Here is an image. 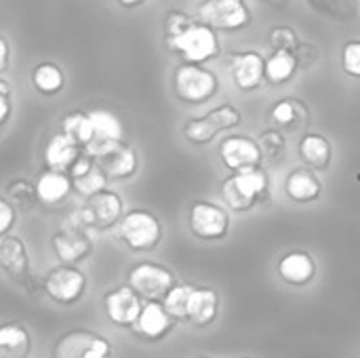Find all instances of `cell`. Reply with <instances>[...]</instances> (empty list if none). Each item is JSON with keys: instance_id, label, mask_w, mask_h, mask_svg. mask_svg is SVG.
Instances as JSON below:
<instances>
[{"instance_id": "7bdbcfd3", "label": "cell", "mask_w": 360, "mask_h": 358, "mask_svg": "<svg viewBox=\"0 0 360 358\" xmlns=\"http://www.w3.org/2000/svg\"><path fill=\"white\" fill-rule=\"evenodd\" d=\"M116 2L124 8H135V6H141L146 0H116Z\"/></svg>"}, {"instance_id": "ab89813d", "label": "cell", "mask_w": 360, "mask_h": 358, "mask_svg": "<svg viewBox=\"0 0 360 358\" xmlns=\"http://www.w3.org/2000/svg\"><path fill=\"white\" fill-rule=\"evenodd\" d=\"M13 224H15V207L8 198H2L0 200V234L6 236Z\"/></svg>"}, {"instance_id": "cb8c5ba5", "label": "cell", "mask_w": 360, "mask_h": 358, "mask_svg": "<svg viewBox=\"0 0 360 358\" xmlns=\"http://www.w3.org/2000/svg\"><path fill=\"white\" fill-rule=\"evenodd\" d=\"M217 308H219V298L213 289H194L188 304V321L205 327L215 321Z\"/></svg>"}, {"instance_id": "8992f818", "label": "cell", "mask_w": 360, "mask_h": 358, "mask_svg": "<svg viewBox=\"0 0 360 358\" xmlns=\"http://www.w3.org/2000/svg\"><path fill=\"white\" fill-rule=\"evenodd\" d=\"M188 226L202 241H221L230 230V215L215 203L198 200L188 211Z\"/></svg>"}, {"instance_id": "7c38bea8", "label": "cell", "mask_w": 360, "mask_h": 358, "mask_svg": "<svg viewBox=\"0 0 360 358\" xmlns=\"http://www.w3.org/2000/svg\"><path fill=\"white\" fill-rule=\"evenodd\" d=\"M44 289L51 295V300H55L59 304H74L80 300V295L86 289V276L80 270L63 264L61 268H55L46 276Z\"/></svg>"}, {"instance_id": "ffe728a7", "label": "cell", "mask_w": 360, "mask_h": 358, "mask_svg": "<svg viewBox=\"0 0 360 358\" xmlns=\"http://www.w3.org/2000/svg\"><path fill=\"white\" fill-rule=\"evenodd\" d=\"M82 152V148L72 139L68 137L63 131L53 135L44 148V162L49 169H55V171H65L72 167V162L78 158V154Z\"/></svg>"}, {"instance_id": "2e32d148", "label": "cell", "mask_w": 360, "mask_h": 358, "mask_svg": "<svg viewBox=\"0 0 360 358\" xmlns=\"http://www.w3.org/2000/svg\"><path fill=\"white\" fill-rule=\"evenodd\" d=\"M89 209L95 217V230H110L116 224H120L122 219V198L118 196V192L112 190H103L95 196L89 198Z\"/></svg>"}, {"instance_id": "b9f144b4", "label": "cell", "mask_w": 360, "mask_h": 358, "mask_svg": "<svg viewBox=\"0 0 360 358\" xmlns=\"http://www.w3.org/2000/svg\"><path fill=\"white\" fill-rule=\"evenodd\" d=\"M8 57H11L8 40H6V36H0V72H6V68H8Z\"/></svg>"}, {"instance_id": "e575fe53", "label": "cell", "mask_w": 360, "mask_h": 358, "mask_svg": "<svg viewBox=\"0 0 360 358\" xmlns=\"http://www.w3.org/2000/svg\"><path fill=\"white\" fill-rule=\"evenodd\" d=\"M207 118L221 131H230V129H236L240 122H243V114L232 106V103H221L219 108L211 110L207 114Z\"/></svg>"}, {"instance_id": "ee69618b", "label": "cell", "mask_w": 360, "mask_h": 358, "mask_svg": "<svg viewBox=\"0 0 360 358\" xmlns=\"http://www.w3.org/2000/svg\"><path fill=\"white\" fill-rule=\"evenodd\" d=\"M0 93H2V95H11V84H8L4 78L0 80Z\"/></svg>"}, {"instance_id": "8fae6325", "label": "cell", "mask_w": 360, "mask_h": 358, "mask_svg": "<svg viewBox=\"0 0 360 358\" xmlns=\"http://www.w3.org/2000/svg\"><path fill=\"white\" fill-rule=\"evenodd\" d=\"M230 76L236 89L255 91L266 80V59L257 51H240L230 57Z\"/></svg>"}, {"instance_id": "f35d334b", "label": "cell", "mask_w": 360, "mask_h": 358, "mask_svg": "<svg viewBox=\"0 0 360 358\" xmlns=\"http://www.w3.org/2000/svg\"><path fill=\"white\" fill-rule=\"evenodd\" d=\"M95 165H97V160H95L91 154H86V152L82 150V152L78 154V158L72 162V167L68 169V173H70V177H72V179H76V177H80V175L89 173Z\"/></svg>"}, {"instance_id": "74e56055", "label": "cell", "mask_w": 360, "mask_h": 358, "mask_svg": "<svg viewBox=\"0 0 360 358\" xmlns=\"http://www.w3.org/2000/svg\"><path fill=\"white\" fill-rule=\"evenodd\" d=\"M342 70L350 78H360V40H348L342 49Z\"/></svg>"}, {"instance_id": "7a4b0ae2", "label": "cell", "mask_w": 360, "mask_h": 358, "mask_svg": "<svg viewBox=\"0 0 360 358\" xmlns=\"http://www.w3.org/2000/svg\"><path fill=\"white\" fill-rule=\"evenodd\" d=\"M175 95L188 106H200L213 99L219 91V78L215 72L207 70L205 63L184 61L173 74Z\"/></svg>"}, {"instance_id": "ac0fdd59", "label": "cell", "mask_w": 360, "mask_h": 358, "mask_svg": "<svg viewBox=\"0 0 360 358\" xmlns=\"http://www.w3.org/2000/svg\"><path fill=\"white\" fill-rule=\"evenodd\" d=\"M72 188H74V181H72L70 173L49 169L36 181L38 203H42V205H59L61 200L68 198Z\"/></svg>"}, {"instance_id": "4316f807", "label": "cell", "mask_w": 360, "mask_h": 358, "mask_svg": "<svg viewBox=\"0 0 360 358\" xmlns=\"http://www.w3.org/2000/svg\"><path fill=\"white\" fill-rule=\"evenodd\" d=\"M61 131L72 137L82 150L91 143L93 139V120H91V114L89 112H80V110H74L70 114L63 116L61 120Z\"/></svg>"}, {"instance_id": "83f0119b", "label": "cell", "mask_w": 360, "mask_h": 358, "mask_svg": "<svg viewBox=\"0 0 360 358\" xmlns=\"http://www.w3.org/2000/svg\"><path fill=\"white\" fill-rule=\"evenodd\" d=\"M30 350V335L21 325H4L0 329L2 358H23Z\"/></svg>"}, {"instance_id": "d6986e66", "label": "cell", "mask_w": 360, "mask_h": 358, "mask_svg": "<svg viewBox=\"0 0 360 358\" xmlns=\"http://www.w3.org/2000/svg\"><path fill=\"white\" fill-rule=\"evenodd\" d=\"M0 264L4 272L15 279L23 281L30 272V260H27V249L21 238L17 236H2L0 241Z\"/></svg>"}, {"instance_id": "5bb4252c", "label": "cell", "mask_w": 360, "mask_h": 358, "mask_svg": "<svg viewBox=\"0 0 360 358\" xmlns=\"http://www.w3.org/2000/svg\"><path fill=\"white\" fill-rule=\"evenodd\" d=\"M285 194L289 200H293L297 205H308V203H314L321 198L323 181L310 167L293 169L285 177Z\"/></svg>"}, {"instance_id": "e0dca14e", "label": "cell", "mask_w": 360, "mask_h": 358, "mask_svg": "<svg viewBox=\"0 0 360 358\" xmlns=\"http://www.w3.org/2000/svg\"><path fill=\"white\" fill-rule=\"evenodd\" d=\"M97 165L110 179H129L137 173V154L127 143H118L108 154L99 156Z\"/></svg>"}, {"instance_id": "44dd1931", "label": "cell", "mask_w": 360, "mask_h": 358, "mask_svg": "<svg viewBox=\"0 0 360 358\" xmlns=\"http://www.w3.org/2000/svg\"><path fill=\"white\" fill-rule=\"evenodd\" d=\"M278 274L289 285H308L316 274V264L306 251H293L285 255L278 264Z\"/></svg>"}, {"instance_id": "9a60e30c", "label": "cell", "mask_w": 360, "mask_h": 358, "mask_svg": "<svg viewBox=\"0 0 360 358\" xmlns=\"http://www.w3.org/2000/svg\"><path fill=\"white\" fill-rule=\"evenodd\" d=\"M53 251L57 255V260L61 264H78L80 260H84L91 253V238L89 232H80V230H59L53 236Z\"/></svg>"}, {"instance_id": "7402d4cb", "label": "cell", "mask_w": 360, "mask_h": 358, "mask_svg": "<svg viewBox=\"0 0 360 358\" xmlns=\"http://www.w3.org/2000/svg\"><path fill=\"white\" fill-rule=\"evenodd\" d=\"M300 158L314 171H325L329 169L333 160V148L331 141L325 135L310 133L300 141Z\"/></svg>"}, {"instance_id": "3957f363", "label": "cell", "mask_w": 360, "mask_h": 358, "mask_svg": "<svg viewBox=\"0 0 360 358\" xmlns=\"http://www.w3.org/2000/svg\"><path fill=\"white\" fill-rule=\"evenodd\" d=\"M167 46L188 63H207L221 53V42L217 38V32L202 21H196L184 34L167 40Z\"/></svg>"}, {"instance_id": "4dcf8cb0", "label": "cell", "mask_w": 360, "mask_h": 358, "mask_svg": "<svg viewBox=\"0 0 360 358\" xmlns=\"http://www.w3.org/2000/svg\"><path fill=\"white\" fill-rule=\"evenodd\" d=\"M108 179H110V177L103 173V169H101L99 165H95L89 173H84V175L72 179V181H74V190H76L80 196L91 198V196H95V194H99V192L105 190Z\"/></svg>"}, {"instance_id": "484cf974", "label": "cell", "mask_w": 360, "mask_h": 358, "mask_svg": "<svg viewBox=\"0 0 360 358\" xmlns=\"http://www.w3.org/2000/svg\"><path fill=\"white\" fill-rule=\"evenodd\" d=\"M32 82H34V89L42 95H57L63 84H65V76L61 72L59 65L51 63V61H44V63H38L32 72Z\"/></svg>"}, {"instance_id": "f1b7e54d", "label": "cell", "mask_w": 360, "mask_h": 358, "mask_svg": "<svg viewBox=\"0 0 360 358\" xmlns=\"http://www.w3.org/2000/svg\"><path fill=\"white\" fill-rule=\"evenodd\" d=\"M219 133V129L207 118V116H200V118H190L186 124H184V137L194 143V146H207L215 139V135Z\"/></svg>"}, {"instance_id": "1f68e13d", "label": "cell", "mask_w": 360, "mask_h": 358, "mask_svg": "<svg viewBox=\"0 0 360 358\" xmlns=\"http://www.w3.org/2000/svg\"><path fill=\"white\" fill-rule=\"evenodd\" d=\"M194 289L196 287H192V285H175L169 291V295L162 300L165 308L169 310V314L173 319H179V321L188 319V304H190V298H192Z\"/></svg>"}, {"instance_id": "5b68a950", "label": "cell", "mask_w": 360, "mask_h": 358, "mask_svg": "<svg viewBox=\"0 0 360 358\" xmlns=\"http://www.w3.org/2000/svg\"><path fill=\"white\" fill-rule=\"evenodd\" d=\"M196 17L215 32H238L251 23V8L245 0H202Z\"/></svg>"}, {"instance_id": "836d02e7", "label": "cell", "mask_w": 360, "mask_h": 358, "mask_svg": "<svg viewBox=\"0 0 360 358\" xmlns=\"http://www.w3.org/2000/svg\"><path fill=\"white\" fill-rule=\"evenodd\" d=\"M268 42H270L272 51H289V53H297L300 51V36L289 25L272 27L270 34H268Z\"/></svg>"}, {"instance_id": "8d00e7d4", "label": "cell", "mask_w": 360, "mask_h": 358, "mask_svg": "<svg viewBox=\"0 0 360 358\" xmlns=\"http://www.w3.org/2000/svg\"><path fill=\"white\" fill-rule=\"evenodd\" d=\"M257 141H259V146H262V152H264L266 156H270V158H281L283 152H285V148H287V141H285L283 133L276 131V129H266V131H262Z\"/></svg>"}, {"instance_id": "9c48e42d", "label": "cell", "mask_w": 360, "mask_h": 358, "mask_svg": "<svg viewBox=\"0 0 360 358\" xmlns=\"http://www.w3.org/2000/svg\"><path fill=\"white\" fill-rule=\"evenodd\" d=\"M53 358H112V346L105 338L78 329L57 342Z\"/></svg>"}, {"instance_id": "30bf717a", "label": "cell", "mask_w": 360, "mask_h": 358, "mask_svg": "<svg viewBox=\"0 0 360 358\" xmlns=\"http://www.w3.org/2000/svg\"><path fill=\"white\" fill-rule=\"evenodd\" d=\"M91 120H93V139L84 148L86 154H91L95 160L103 154H108L112 148L122 143V122L120 118L110 112V110H91Z\"/></svg>"}, {"instance_id": "d590c367", "label": "cell", "mask_w": 360, "mask_h": 358, "mask_svg": "<svg viewBox=\"0 0 360 358\" xmlns=\"http://www.w3.org/2000/svg\"><path fill=\"white\" fill-rule=\"evenodd\" d=\"M198 21V17L194 19L190 13H186V11H169L167 15H165V36H167V40H171V38H175V36H179V34H184L188 27H192L194 23Z\"/></svg>"}, {"instance_id": "603a6c76", "label": "cell", "mask_w": 360, "mask_h": 358, "mask_svg": "<svg viewBox=\"0 0 360 358\" xmlns=\"http://www.w3.org/2000/svg\"><path fill=\"white\" fill-rule=\"evenodd\" d=\"M171 314L165 308V304L160 302H148L139 314L137 321V329L143 338L148 340H158L162 335H167V331L171 329Z\"/></svg>"}, {"instance_id": "4fadbf2b", "label": "cell", "mask_w": 360, "mask_h": 358, "mask_svg": "<svg viewBox=\"0 0 360 358\" xmlns=\"http://www.w3.org/2000/svg\"><path fill=\"white\" fill-rule=\"evenodd\" d=\"M141 295L129 285V287H118L110 291L103 300V308L108 319L118 325V327H131L139 321V314L143 310L141 306Z\"/></svg>"}, {"instance_id": "d6a6232c", "label": "cell", "mask_w": 360, "mask_h": 358, "mask_svg": "<svg viewBox=\"0 0 360 358\" xmlns=\"http://www.w3.org/2000/svg\"><path fill=\"white\" fill-rule=\"evenodd\" d=\"M6 198L17 205V207H23V209H30L36 200H38V194H36V184H30L25 179H15L6 186Z\"/></svg>"}, {"instance_id": "f546056e", "label": "cell", "mask_w": 360, "mask_h": 358, "mask_svg": "<svg viewBox=\"0 0 360 358\" xmlns=\"http://www.w3.org/2000/svg\"><path fill=\"white\" fill-rule=\"evenodd\" d=\"M306 106L295 99H281L270 110V116L278 127H293L295 122L306 118Z\"/></svg>"}, {"instance_id": "52a82bcc", "label": "cell", "mask_w": 360, "mask_h": 358, "mask_svg": "<svg viewBox=\"0 0 360 358\" xmlns=\"http://www.w3.org/2000/svg\"><path fill=\"white\" fill-rule=\"evenodd\" d=\"M129 285L148 302H162L169 291L175 287V276L158 266V264H150L143 262L139 266H135L129 272Z\"/></svg>"}, {"instance_id": "60d3db41", "label": "cell", "mask_w": 360, "mask_h": 358, "mask_svg": "<svg viewBox=\"0 0 360 358\" xmlns=\"http://www.w3.org/2000/svg\"><path fill=\"white\" fill-rule=\"evenodd\" d=\"M13 106H11V95H2L0 93V124H6L11 118Z\"/></svg>"}, {"instance_id": "d4e9b609", "label": "cell", "mask_w": 360, "mask_h": 358, "mask_svg": "<svg viewBox=\"0 0 360 358\" xmlns=\"http://www.w3.org/2000/svg\"><path fill=\"white\" fill-rule=\"evenodd\" d=\"M297 55L289 51H274L266 59V80L274 87L287 84L297 72Z\"/></svg>"}, {"instance_id": "6da1fadb", "label": "cell", "mask_w": 360, "mask_h": 358, "mask_svg": "<svg viewBox=\"0 0 360 358\" xmlns=\"http://www.w3.org/2000/svg\"><path fill=\"white\" fill-rule=\"evenodd\" d=\"M266 192H268V175L259 167L232 173L221 184V198L236 213L251 211L266 196Z\"/></svg>"}, {"instance_id": "ba28073f", "label": "cell", "mask_w": 360, "mask_h": 358, "mask_svg": "<svg viewBox=\"0 0 360 358\" xmlns=\"http://www.w3.org/2000/svg\"><path fill=\"white\" fill-rule=\"evenodd\" d=\"M262 158H264V152H262L259 141L247 135H228L219 143V160L232 173L255 169L262 165Z\"/></svg>"}, {"instance_id": "277c9868", "label": "cell", "mask_w": 360, "mask_h": 358, "mask_svg": "<svg viewBox=\"0 0 360 358\" xmlns=\"http://www.w3.org/2000/svg\"><path fill=\"white\" fill-rule=\"evenodd\" d=\"M118 236L133 251H152L162 238V226L154 213L135 209L120 219Z\"/></svg>"}]
</instances>
